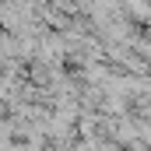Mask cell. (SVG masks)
Returning a JSON list of instances; mask_svg holds the SVG:
<instances>
[{
  "label": "cell",
  "instance_id": "cell-1",
  "mask_svg": "<svg viewBox=\"0 0 151 151\" xmlns=\"http://www.w3.org/2000/svg\"><path fill=\"white\" fill-rule=\"evenodd\" d=\"M130 151H148V148H141V144H134V148H130Z\"/></svg>",
  "mask_w": 151,
  "mask_h": 151
}]
</instances>
